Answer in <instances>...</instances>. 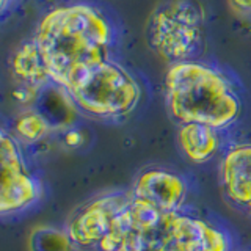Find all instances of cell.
I'll return each mask as SVG.
<instances>
[{"mask_svg":"<svg viewBox=\"0 0 251 251\" xmlns=\"http://www.w3.org/2000/svg\"><path fill=\"white\" fill-rule=\"evenodd\" d=\"M33 41L50 82L68 93L110 60L113 27L96 6L74 3L47 13Z\"/></svg>","mask_w":251,"mask_h":251,"instance_id":"6da1fadb","label":"cell"},{"mask_svg":"<svg viewBox=\"0 0 251 251\" xmlns=\"http://www.w3.org/2000/svg\"><path fill=\"white\" fill-rule=\"evenodd\" d=\"M99 251H227V239L200 218L160 212L123 195Z\"/></svg>","mask_w":251,"mask_h":251,"instance_id":"7a4b0ae2","label":"cell"},{"mask_svg":"<svg viewBox=\"0 0 251 251\" xmlns=\"http://www.w3.org/2000/svg\"><path fill=\"white\" fill-rule=\"evenodd\" d=\"M165 94L170 113L180 124L198 123L222 129L240 113V100L229 80L218 69L196 60L171 65Z\"/></svg>","mask_w":251,"mask_h":251,"instance_id":"3957f363","label":"cell"},{"mask_svg":"<svg viewBox=\"0 0 251 251\" xmlns=\"http://www.w3.org/2000/svg\"><path fill=\"white\" fill-rule=\"evenodd\" d=\"M202 10L195 0H167L148 22L149 46L171 65L195 60L202 49Z\"/></svg>","mask_w":251,"mask_h":251,"instance_id":"277c9868","label":"cell"},{"mask_svg":"<svg viewBox=\"0 0 251 251\" xmlns=\"http://www.w3.org/2000/svg\"><path fill=\"white\" fill-rule=\"evenodd\" d=\"M68 96L78 108L99 118H120L138 105L140 85L120 63L108 60L86 74Z\"/></svg>","mask_w":251,"mask_h":251,"instance_id":"5b68a950","label":"cell"},{"mask_svg":"<svg viewBox=\"0 0 251 251\" xmlns=\"http://www.w3.org/2000/svg\"><path fill=\"white\" fill-rule=\"evenodd\" d=\"M2 192L0 209L3 214L27 207L38 198L39 188L35 179L28 175L16 141L2 133Z\"/></svg>","mask_w":251,"mask_h":251,"instance_id":"8992f818","label":"cell"},{"mask_svg":"<svg viewBox=\"0 0 251 251\" xmlns=\"http://www.w3.org/2000/svg\"><path fill=\"white\" fill-rule=\"evenodd\" d=\"M121 195H110L83 207L69 225V239L85 248H100L112 229Z\"/></svg>","mask_w":251,"mask_h":251,"instance_id":"52a82bcc","label":"cell"},{"mask_svg":"<svg viewBox=\"0 0 251 251\" xmlns=\"http://www.w3.org/2000/svg\"><path fill=\"white\" fill-rule=\"evenodd\" d=\"M132 195L160 212H176L185 198V184L163 170H148L135 184Z\"/></svg>","mask_w":251,"mask_h":251,"instance_id":"ba28073f","label":"cell"},{"mask_svg":"<svg viewBox=\"0 0 251 251\" xmlns=\"http://www.w3.org/2000/svg\"><path fill=\"white\" fill-rule=\"evenodd\" d=\"M220 175L227 198L251 210V145L231 149L222 162Z\"/></svg>","mask_w":251,"mask_h":251,"instance_id":"9c48e42d","label":"cell"},{"mask_svg":"<svg viewBox=\"0 0 251 251\" xmlns=\"http://www.w3.org/2000/svg\"><path fill=\"white\" fill-rule=\"evenodd\" d=\"M179 145L190 160L206 162L217 151L218 137L210 126L188 123L182 124L179 130Z\"/></svg>","mask_w":251,"mask_h":251,"instance_id":"30bf717a","label":"cell"},{"mask_svg":"<svg viewBox=\"0 0 251 251\" xmlns=\"http://www.w3.org/2000/svg\"><path fill=\"white\" fill-rule=\"evenodd\" d=\"M13 73L25 83V86H41L43 83L49 82L50 78L47 75L41 55L38 52L35 41L25 43L21 49L13 55Z\"/></svg>","mask_w":251,"mask_h":251,"instance_id":"8fae6325","label":"cell"},{"mask_svg":"<svg viewBox=\"0 0 251 251\" xmlns=\"http://www.w3.org/2000/svg\"><path fill=\"white\" fill-rule=\"evenodd\" d=\"M47 129H49V124L38 113H25L16 123V130L19 132V135L30 141L41 138Z\"/></svg>","mask_w":251,"mask_h":251,"instance_id":"7c38bea8","label":"cell"},{"mask_svg":"<svg viewBox=\"0 0 251 251\" xmlns=\"http://www.w3.org/2000/svg\"><path fill=\"white\" fill-rule=\"evenodd\" d=\"M231 6L239 13H251V0H229Z\"/></svg>","mask_w":251,"mask_h":251,"instance_id":"4fadbf2b","label":"cell"}]
</instances>
